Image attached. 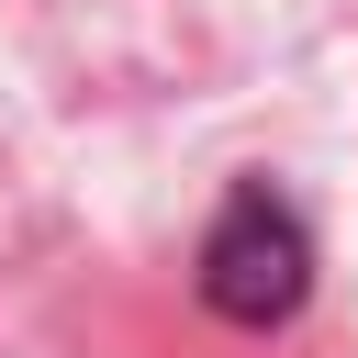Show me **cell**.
I'll use <instances>...</instances> for the list:
<instances>
[{"mask_svg":"<svg viewBox=\"0 0 358 358\" xmlns=\"http://www.w3.org/2000/svg\"><path fill=\"white\" fill-rule=\"evenodd\" d=\"M302 280H313L302 224H291L268 190H235L224 224L201 235V302H213L224 324H280V313L302 302Z\"/></svg>","mask_w":358,"mask_h":358,"instance_id":"1","label":"cell"}]
</instances>
